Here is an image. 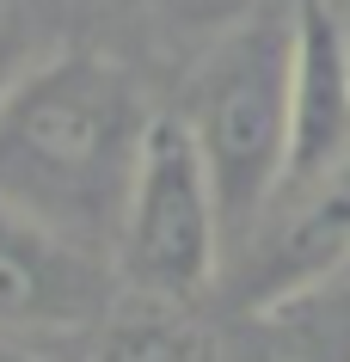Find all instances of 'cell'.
Wrapping results in <instances>:
<instances>
[{
    "instance_id": "1",
    "label": "cell",
    "mask_w": 350,
    "mask_h": 362,
    "mask_svg": "<svg viewBox=\"0 0 350 362\" xmlns=\"http://www.w3.org/2000/svg\"><path fill=\"white\" fill-rule=\"evenodd\" d=\"M148 123L154 111L129 68L93 49H49L0 98V197L111 252Z\"/></svg>"
},
{
    "instance_id": "2",
    "label": "cell",
    "mask_w": 350,
    "mask_h": 362,
    "mask_svg": "<svg viewBox=\"0 0 350 362\" xmlns=\"http://www.w3.org/2000/svg\"><path fill=\"white\" fill-rule=\"evenodd\" d=\"M289 43H295V13L276 19V13L258 6L240 31H228L203 49L191 98L178 111L203 166H209L215 203H221V221H228V246L252 228L264 197L283 185V160H289Z\"/></svg>"
},
{
    "instance_id": "3",
    "label": "cell",
    "mask_w": 350,
    "mask_h": 362,
    "mask_svg": "<svg viewBox=\"0 0 350 362\" xmlns=\"http://www.w3.org/2000/svg\"><path fill=\"white\" fill-rule=\"evenodd\" d=\"M111 264L129 295H160V301H185V307L197 295H209L228 264V221H221L209 166H203L178 111H160L148 123Z\"/></svg>"
},
{
    "instance_id": "4",
    "label": "cell",
    "mask_w": 350,
    "mask_h": 362,
    "mask_svg": "<svg viewBox=\"0 0 350 362\" xmlns=\"http://www.w3.org/2000/svg\"><path fill=\"white\" fill-rule=\"evenodd\" d=\"M350 264V160L320 178H289L264 197L252 228L228 246L221 276H233L240 313L308 301Z\"/></svg>"
},
{
    "instance_id": "5",
    "label": "cell",
    "mask_w": 350,
    "mask_h": 362,
    "mask_svg": "<svg viewBox=\"0 0 350 362\" xmlns=\"http://www.w3.org/2000/svg\"><path fill=\"white\" fill-rule=\"evenodd\" d=\"M117 307V264L0 197V332H98Z\"/></svg>"
},
{
    "instance_id": "6",
    "label": "cell",
    "mask_w": 350,
    "mask_h": 362,
    "mask_svg": "<svg viewBox=\"0 0 350 362\" xmlns=\"http://www.w3.org/2000/svg\"><path fill=\"white\" fill-rule=\"evenodd\" d=\"M350 160V13L332 0H301L295 6V43H289V178H320V172Z\"/></svg>"
},
{
    "instance_id": "7",
    "label": "cell",
    "mask_w": 350,
    "mask_h": 362,
    "mask_svg": "<svg viewBox=\"0 0 350 362\" xmlns=\"http://www.w3.org/2000/svg\"><path fill=\"white\" fill-rule=\"evenodd\" d=\"M93 362H221V350L191 320L185 301L117 295V307L98 320V356Z\"/></svg>"
},
{
    "instance_id": "8",
    "label": "cell",
    "mask_w": 350,
    "mask_h": 362,
    "mask_svg": "<svg viewBox=\"0 0 350 362\" xmlns=\"http://www.w3.org/2000/svg\"><path fill=\"white\" fill-rule=\"evenodd\" d=\"M240 344L221 350V362H338L332 338L313 320V295L289 307H271V313H240Z\"/></svg>"
},
{
    "instance_id": "9",
    "label": "cell",
    "mask_w": 350,
    "mask_h": 362,
    "mask_svg": "<svg viewBox=\"0 0 350 362\" xmlns=\"http://www.w3.org/2000/svg\"><path fill=\"white\" fill-rule=\"evenodd\" d=\"M258 6H264V0H141V13H148L160 31L197 43V49H209L215 37L240 31Z\"/></svg>"
},
{
    "instance_id": "10",
    "label": "cell",
    "mask_w": 350,
    "mask_h": 362,
    "mask_svg": "<svg viewBox=\"0 0 350 362\" xmlns=\"http://www.w3.org/2000/svg\"><path fill=\"white\" fill-rule=\"evenodd\" d=\"M31 31H37V25H31V6H25V0H0V98H6V86H13L37 56H49V49H37Z\"/></svg>"
},
{
    "instance_id": "11",
    "label": "cell",
    "mask_w": 350,
    "mask_h": 362,
    "mask_svg": "<svg viewBox=\"0 0 350 362\" xmlns=\"http://www.w3.org/2000/svg\"><path fill=\"white\" fill-rule=\"evenodd\" d=\"M0 362H37V356H25L19 344H13V338H6V332H0Z\"/></svg>"
}]
</instances>
